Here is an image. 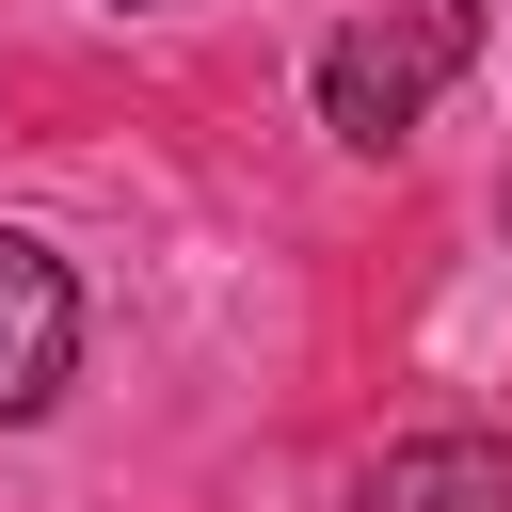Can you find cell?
<instances>
[{
	"label": "cell",
	"instance_id": "obj_3",
	"mask_svg": "<svg viewBox=\"0 0 512 512\" xmlns=\"http://www.w3.org/2000/svg\"><path fill=\"white\" fill-rule=\"evenodd\" d=\"M368 512H512V448L496 432H416L368 464Z\"/></svg>",
	"mask_w": 512,
	"mask_h": 512
},
{
	"label": "cell",
	"instance_id": "obj_2",
	"mask_svg": "<svg viewBox=\"0 0 512 512\" xmlns=\"http://www.w3.org/2000/svg\"><path fill=\"white\" fill-rule=\"evenodd\" d=\"M64 368H80V288H64V256H48V240H16V224H0V416H48V400H64Z\"/></svg>",
	"mask_w": 512,
	"mask_h": 512
},
{
	"label": "cell",
	"instance_id": "obj_1",
	"mask_svg": "<svg viewBox=\"0 0 512 512\" xmlns=\"http://www.w3.org/2000/svg\"><path fill=\"white\" fill-rule=\"evenodd\" d=\"M464 64H480V0H384V16H352L320 48V128L336 144H400Z\"/></svg>",
	"mask_w": 512,
	"mask_h": 512
}]
</instances>
